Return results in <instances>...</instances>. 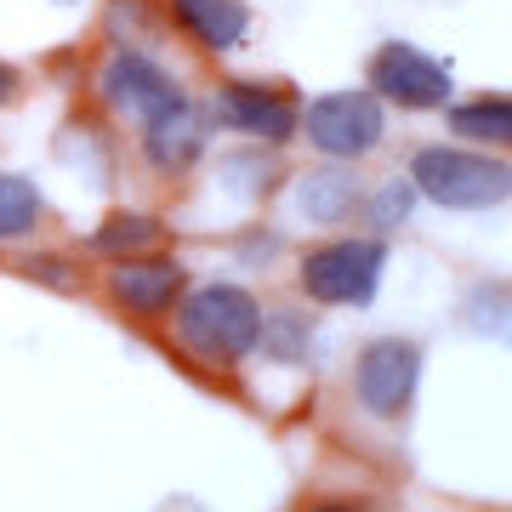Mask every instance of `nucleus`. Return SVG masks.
<instances>
[{
	"mask_svg": "<svg viewBox=\"0 0 512 512\" xmlns=\"http://www.w3.org/2000/svg\"><path fill=\"white\" fill-rule=\"evenodd\" d=\"M165 23L205 57H234L256 29L251 0H160Z\"/></svg>",
	"mask_w": 512,
	"mask_h": 512,
	"instance_id": "f8f14e48",
	"label": "nucleus"
},
{
	"mask_svg": "<svg viewBox=\"0 0 512 512\" xmlns=\"http://www.w3.org/2000/svg\"><path fill=\"white\" fill-rule=\"evenodd\" d=\"M92 92H97V109L131 131L160 126V120H171V114H183L194 103L183 74L171 69L160 52L137 46V40H114L109 57L92 74Z\"/></svg>",
	"mask_w": 512,
	"mask_h": 512,
	"instance_id": "f03ea898",
	"label": "nucleus"
},
{
	"mask_svg": "<svg viewBox=\"0 0 512 512\" xmlns=\"http://www.w3.org/2000/svg\"><path fill=\"white\" fill-rule=\"evenodd\" d=\"M262 296L239 279H200L171 308V348L200 370H239L262 342Z\"/></svg>",
	"mask_w": 512,
	"mask_h": 512,
	"instance_id": "f257e3e1",
	"label": "nucleus"
},
{
	"mask_svg": "<svg viewBox=\"0 0 512 512\" xmlns=\"http://www.w3.org/2000/svg\"><path fill=\"white\" fill-rule=\"evenodd\" d=\"M211 137H217V126H211V114H205V97H194L183 114H171V120H160V126L137 131V160L148 165V177L183 183V177H194V171L205 165Z\"/></svg>",
	"mask_w": 512,
	"mask_h": 512,
	"instance_id": "9d476101",
	"label": "nucleus"
},
{
	"mask_svg": "<svg viewBox=\"0 0 512 512\" xmlns=\"http://www.w3.org/2000/svg\"><path fill=\"white\" fill-rule=\"evenodd\" d=\"M461 319H467L478 336H490V342L512 348V285H478V291L467 296Z\"/></svg>",
	"mask_w": 512,
	"mask_h": 512,
	"instance_id": "6ab92c4d",
	"label": "nucleus"
},
{
	"mask_svg": "<svg viewBox=\"0 0 512 512\" xmlns=\"http://www.w3.org/2000/svg\"><path fill=\"white\" fill-rule=\"evenodd\" d=\"M450 131L461 143H490V148H512V97H467L450 103Z\"/></svg>",
	"mask_w": 512,
	"mask_h": 512,
	"instance_id": "dca6fc26",
	"label": "nucleus"
},
{
	"mask_svg": "<svg viewBox=\"0 0 512 512\" xmlns=\"http://www.w3.org/2000/svg\"><path fill=\"white\" fill-rule=\"evenodd\" d=\"M256 353L268 359V365H308L313 359V319L302 308H274L262 313V342Z\"/></svg>",
	"mask_w": 512,
	"mask_h": 512,
	"instance_id": "f3484780",
	"label": "nucleus"
},
{
	"mask_svg": "<svg viewBox=\"0 0 512 512\" xmlns=\"http://www.w3.org/2000/svg\"><path fill=\"white\" fill-rule=\"evenodd\" d=\"M410 211H416V188H410V177H382L376 188H365V205H359V217H365V228L376 239L399 234L404 222H410Z\"/></svg>",
	"mask_w": 512,
	"mask_h": 512,
	"instance_id": "a211bd4d",
	"label": "nucleus"
},
{
	"mask_svg": "<svg viewBox=\"0 0 512 512\" xmlns=\"http://www.w3.org/2000/svg\"><path fill=\"white\" fill-rule=\"evenodd\" d=\"M23 97V74L12 69V63H0V109H6V103H18Z\"/></svg>",
	"mask_w": 512,
	"mask_h": 512,
	"instance_id": "412c9836",
	"label": "nucleus"
},
{
	"mask_svg": "<svg viewBox=\"0 0 512 512\" xmlns=\"http://www.w3.org/2000/svg\"><path fill=\"white\" fill-rule=\"evenodd\" d=\"M285 205H291V217L302 228H325L336 234L348 217H359V205H365V177L353 171V165H308L302 177H285Z\"/></svg>",
	"mask_w": 512,
	"mask_h": 512,
	"instance_id": "9b49d317",
	"label": "nucleus"
},
{
	"mask_svg": "<svg viewBox=\"0 0 512 512\" xmlns=\"http://www.w3.org/2000/svg\"><path fill=\"white\" fill-rule=\"evenodd\" d=\"M416 387H421V348L410 336H376L353 359V399L376 421L404 416L416 404Z\"/></svg>",
	"mask_w": 512,
	"mask_h": 512,
	"instance_id": "1a4fd4ad",
	"label": "nucleus"
},
{
	"mask_svg": "<svg viewBox=\"0 0 512 512\" xmlns=\"http://www.w3.org/2000/svg\"><path fill=\"white\" fill-rule=\"evenodd\" d=\"M370 92L382 97V103H393V109L427 114V109H450L456 74H450L444 57L421 52L410 40H382L370 52Z\"/></svg>",
	"mask_w": 512,
	"mask_h": 512,
	"instance_id": "0eeeda50",
	"label": "nucleus"
},
{
	"mask_svg": "<svg viewBox=\"0 0 512 512\" xmlns=\"http://www.w3.org/2000/svg\"><path fill=\"white\" fill-rule=\"evenodd\" d=\"M46 6H57V12H80L86 0H46Z\"/></svg>",
	"mask_w": 512,
	"mask_h": 512,
	"instance_id": "5701e85b",
	"label": "nucleus"
},
{
	"mask_svg": "<svg viewBox=\"0 0 512 512\" xmlns=\"http://www.w3.org/2000/svg\"><path fill=\"white\" fill-rule=\"evenodd\" d=\"M302 512H365V507H353V501H336V495H319V501H308Z\"/></svg>",
	"mask_w": 512,
	"mask_h": 512,
	"instance_id": "4be33fe9",
	"label": "nucleus"
},
{
	"mask_svg": "<svg viewBox=\"0 0 512 512\" xmlns=\"http://www.w3.org/2000/svg\"><path fill=\"white\" fill-rule=\"evenodd\" d=\"M279 188H285V160H279V148H239L228 160H217V194L222 200H234L239 211H256L262 200H274Z\"/></svg>",
	"mask_w": 512,
	"mask_h": 512,
	"instance_id": "4468645a",
	"label": "nucleus"
},
{
	"mask_svg": "<svg viewBox=\"0 0 512 512\" xmlns=\"http://www.w3.org/2000/svg\"><path fill=\"white\" fill-rule=\"evenodd\" d=\"M387 274V239L325 234L296 256V291L313 308H370Z\"/></svg>",
	"mask_w": 512,
	"mask_h": 512,
	"instance_id": "7ed1b4c3",
	"label": "nucleus"
},
{
	"mask_svg": "<svg viewBox=\"0 0 512 512\" xmlns=\"http://www.w3.org/2000/svg\"><path fill=\"white\" fill-rule=\"evenodd\" d=\"M23 274L35 279V285H46V291H86V274H80V262L63 251H29L23 256Z\"/></svg>",
	"mask_w": 512,
	"mask_h": 512,
	"instance_id": "aec40b11",
	"label": "nucleus"
},
{
	"mask_svg": "<svg viewBox=\"0 0 512 512\" xmlns=\"http://www.w3.org/2000/svg\"><path fill=\"white\" fill-rule=\"evenodd\" d=\"M86 251L97 262H126V256H148L165 251V217L143 211V205H109L86 234Z\"/></svg>",
	"mask_w": 512,
	"mask_h": 512,
	"instance_id": "ddd939ff",
	"label": "nucleus"
},
{
	"mask_svg": "<svg viewBox=\"0 0 512 512\" xmlns=\"http://www.w3.org/2000/svg\"><path fill=\"white\" fill-rule=\"evenodd\" d=\"M410 188L416 200L444 205V211H490L512 200V165L495 154H478L467 143H421L410 148Z\"/></svg>",
	"mask_w": 512,
	"mask_h": 512,
	"instance_id": "20e7f679",
	"label": "nucleus"
},
{
	"mask_svg": "<svg viewBox=\"0 0 512 512\" xmlns=\"http://www.w3.org/2000/svg\"><path fill=\"white\" fill-rule=\"evenodd\" d=\"M188 268L183 256L171 251H148V256H126V262H109V274H103V296H109V308H120L126 319H171V308L188 296Z\"/></svg>",
	"mask_w": 512,
	"mask_h": 512,
	"instance_id": "6e6552de",
	"label": "nucleus"
},
{
	"mask_svg": "<svg viewBox=\"0 0 512 512\" xmlns=\"http://www.w3.org/2000/svg\"><path fill=\"white\" fill-rule=\"evenodd\" d=\"M302 143L319 160L359 165L387 143V103L370 86H342V92H319L302 103Z\"/></svg>",
	"mask_w": 512,
	"mask_h": 512,
	"instance_id": "39448f33",
	"label": "nucleus"
},
{
	"mask_svg": "<svg viewBox=\"0 0 512 512\" xmlns=\"http://www.w3.org/2000/svg\"><path fill=\"white\" fill-rule=\"evenodd\" d=\"M52 222V205L29 171H0V245H29Z\"/></svg>",
	"mask_w": 512,
	"mask_h": 512,
	"instance_id": "2eb2a0df",
	"label": "nucleus"
},
{
	"mask_svg": "<svg viewBox=\"0 0 512 512\" xmlns=\"http://www.w3.org/2000/svg\"><path fill=\"white\" fill-rule=\"evenodd\" d=\"M205 114H211L217 131H228V137H239V143H251V148H285L302 131V103H296L291 86L251 80V74L217 80L211 97H205Z\"/></svg>",
	"mask_w": 512,
	"mask_h": 512,
	"instance_id": "423d86ee",
	"label": "nucleus"
}]
</instances>
